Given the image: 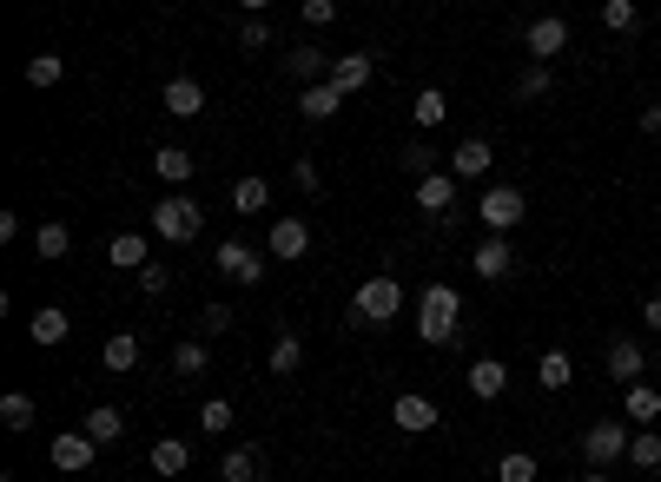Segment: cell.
Returning a JSON list of instances; mask_svg holds the SVG:
<instances>
[{"mask_svg": "<svg viewBox=\"0 0 661 482\" xmlns=\"http://www.w3.org/2000/svg\"><path fill=\"white\" fill-rule=\"evenodd\" d=\"M457 317H463V291L457 284H431L417 297V338L424 344H450L457 338Z\"/></svg>", "mask_w": 661, "mask_h": 482, "instance_id": "cell-1", "label": "cell"}, {"mask_svg": "<svg viewBox=\"0 0 661 482\" xmlns=\"http://www.w3.org/2000/svg\"><path fill=\"white\" fill-rule=\"evenodd\" d=\"M397 310H403V284H397L390 271H377V278H364L358 297H351V325H390Z\"/></svg>", "mask_w": 661, "mask_h": 482, "instance_id": "cell-2", "label": "cell"}, {"mask_svg": "<svg viewBox=\"0 0 661 482\" xmlns=\"http://www.w3.org/2000/svg\"><path fill=\"white\" fill-rule=\"evenodd\" d=\"M152 231L165 238V245H192V238L205 231V205H199V199H186V192L159 199V212H152Z\"/></svg>", "mask_w": 661, "mask_h": 482, "instance_id": "cell-3", "label": "cell"}, {"mask_svg": "<svg viewBox=\"0 0 661 482\" xmlns=\"http://www.w3.org/2000/svg\"><path fill=\"white\" fill-rule=\"evenodd\" d=\"M628 430H622V417H602V423H589L583 430V456H589V469H615V462H628Z\"/></svg>", "mask_w": 661, "mask_h": 482, "instance_id": "cell-4", "label": "cell"}, {"mask_svg": "<svg viewBox=\"0 0 661 482\" xmlns=\"http://www.w3.org/2000/svg\"><path fill=\"white\" fill-rule=\"evenodd\" d=\"M476 212H483V225H489L496 238H510V231L523 225V212H529V192H516V186H489V192L476 199Z\"/></svg>", "mask_w": 661, "mask_h": 482, "instance_id": "cell-5", "label": "cell"}, {"mask_svg": "<svg viewBox=\"0 0 661 482\" xmlns=\"http://www.w3.org/2000/svg\"><path fill=\"white\" fill-rule=\"evenodd\" d=\"M212 265H219L225 278H238V284H265V271H272V258H265V252H252L245 238H225V245L212 252Z\"/></svg>", "mask_w": 661, "mask_h": 482, "instance_id": "cell-6", "label": "cell"}, {"mask_svg": "<svg viewBox=\"0 0 661 482\" xmlns=\"http://www.w3.org/2000/svg\"><path fill=\"white\" fill-rule=\"evenodd\" d=\"M523 47L536 53V66L562 60V53H569V21H562V14H536V21L523 27Z\"/></svg>", "mask_w": 661, "mask_h": 482, "instance_id": "cell-7", "label": "cell"}, {"mask_svg": "<svg viewBox=\"0 0 661 482\" xmlns=\"http://www.w3.org/2000/svg\"><path fill=\"white\" fill-rule=\"evenodd\" d=\"M489 166H496V145H489V139H457V152H450V179H457V186L489 179Z\"/></svg>", "mask_w": 661, "mask_h": 482, "instance_id": "cell-8", "label": "cell"}, {"mask_svg": "<svg viewBox=\"0 0 661 482\" xmlns=\"http://www.w3.org/2000/svg\"><path fill=\"white\" fill-rule=\"evenodd\" d=\"M390 423H397L403 436H424V430H437V423H444V410L431 404V396H417V390H403L397 404H390Z\"/></svg>", "mask_w": 661, "mask_h": 482, "instance_id": "cell-9", "label": "cell"}, {"mask_svg": "<svg viewBox=\"0 0 661 482\" xmlns=\"http://www.w3.org/2000/svg\"><path fill=\"white\" fill-rule=\"evenodd\" d=\"M304 252H311V225H304V218H278V225H272V238H265V258L298 265Z\"/></svg>", "mask_w": 661, "mask_h": 482, "instance_id": "cell-10", "label": "cell"}, {"mask_svg": "<svg viewBox=\"0 0 661 482\" xmlns=\"http://www.w3.org/2000/svg\"><path fill=\"white\" fill-rule=\"evenodd\" d=\"M93 449H100V443H93L87 430H66V436H53L47 456H53V469H66V475H87V469H93Z\"/></svg>", "mask_w": 661, "mask_h": 482, "instance_id": "cell-11", "label": "cell"}, {"mask_svg": "<svg viewBox=\"0 0 661 482\" xmlns=\"http://www.w3.org/2000/svg\"><path fill=\"white\" fill-rule=\"evenodd\" d=\"M371 73H377V60H371V53H338V60H330V79H324V87H338V93L351 100V93H364V87H371Z\"/></svg>", "mask_w": 661, "mask_h": 482, "instance_id": "cell-12", "label": "cell"}, {"mask_svg": "<svg viewBox=\"0 0 661 482\" xmlns=\"http://www.w3.org/2000/svg\"><path fill=\"white\" fill-rule=\"evenodd\" d=\"M470 265H476V278H489V284H496V278H510V271H516V245H510V238H496V231H489L483 245L470 252Z\"/></svg>", "mask_w": 661, "mask_h": 482, "instance_id": "cell-13", "label": "cell"}, {"mask_svg": "<svg viewBox=\"0 0 661 482\" xmlns=\"http://www.w3.org/2000/svg\"><path fill=\"white\" fill-rule=\"evenodd\" d=\"M503 390H510V364L503 357H476L470 364V396H476V404H496Z\"/></svg>", "mask_w": 661, "mask_h": 482, "instance_id": "cell-14", "label": "cell"}, {"mask_svg": "<svg viewBox=\"0 0 661 482\" xmlns=\"http://www.w3.org/2000/svg\"><path fill=\"white\" fill-rule=\"evenodd\" d=\"M165 113H173V119H199V113H205V87H199L192 73L165 79Z\"/></svg>", "mask_w": 661, "mask_h": 482, "instance_id": "cell-15", "label": "cell"}, {"mask_svg": "<svg viewBox=\"0 0 661 482\" xmlns=\"http://www.w3.org/2000/svg\"><path fill=\"white\" fill-rule=\"evenodd\" d=\"M259 475H265V449H259V443H238V449H225L219 482H259Z\"/></svg>", "mask_w": 661, "mask_h": 482, "instance_id": "cell-16", "label": "cell"}, {"mask_svg": "<svg viewBox=\"0 0 661 482\" xmlns=\"http://www.w3.org/2000/svg\"><path fill=\"white\" fill-rule=\"evenodd\" d=\"M66 331H73V325H66V310H60V304H40V310L27 317V338H34L40 351H53V344H66Z\"/></svg>", "mask_w": 661, "mask_h": 482, "instance_id": "cell-17", "label": "cell"}, {"mask_svg": "<svg viewBox=\"0 0 661 482\" xmlns=\"http://www.w3.org/2000/svg\"><path fill=\"white\" fill-rule=\"evenodd\" d=\"M146 462H152V475H186V469H192V443H186V436H159Z\"/></svg>", "mask_w": 661, "mask_h": 482, "instance_id": "cell-18", "label": "cell"}, {"mask_svg": "<svg viewBox=\"0 0 661 482\" xmlns=\"http://www.w3.org/2000/svg\"><path fill=\"white\" fill-rule=\"evenodd\" d=\"M622 410H628L635 430H654V417H661V390H654V383H628V390H622Z\"/></svg>", "mask_w": 661, "mask_h": 482, "instance_id": "cell-19", "label": "cell"}, {"mask_svg": "<svg viewBox=\"0 0 661 482\" xmlns=\"http://www.w3.org/2000/svg\"><path fill=\"white\" fill-rule=\"evenodd\" d=\"M285 66H291V79H304V87L330 79V53H324V47H311V40H304V47H291V53H285Z\"/></svg>", "mask_w": 661, "mask_h": 482, "instance_id": "cell-20", "label": "cell"}, {"mask_svg": "<svg viewBox=\"0 0 661 482\" xmlns=\"http://www.w3.org/2000/svg\"><path fill=\"white\" fill-rule=\"evenodd\" d=\"M152 173H159L165 186H186V179L199 173V158H192L186 145H159V152H152Z\"/></svg>", "mask_w": 661, "mask_h": 482, "instance_id": "cell-21", "label": "cell"}, {"mask_svg": "<svg viewBox=\"0 0 661 482\" xmlns=\"http://www.w3.org/2000/svg\"><path fill=\"white\" fill-rule=\"evenodd\" d=\"M410 199H417L431 218H444V212L457 205V179H450V173H431V179H417V192H410Z\"/></svg>", "mask_w": 661, "mask_h": 482, "instance_id": "cell-22", "label": "cell"}, {"mask_svg": "<svg viewBox=\"0 0 661 482\" xmlns=\"http://www.w3.org/2000/svg\"><path fill=\"white\" fill-rule=\"evenodd\" d=\"M79 430H87V436L107 449V443L126 436V417H120V404H87V423H79Z\"/></svg>", "mask_w": 661, "mask_h": 482, "instance_id": "cell-23", "label": "cell"}, {"mask_svg": "<svg viewBox=\"0 0 661 482\" xmlns=\"http://www.w3.org/2000/svg\"><path fill=\"white\" fill-rule=\"evenodd\" d=\"M602 364H609V377H615L622 390H628V383H641V344H635V338H615Z\"/></svg>", "mask_w": 661, "mask_h": 482, "instance_id": "cell-24", "label": "cell"}, {"mask_svg": "<svg viewBox=\"0 0 661 482\" xmlns=\"http://www.w3.org/2000/svg\"><path fill=\"white\" fill-rule=\"evenodd\" d=\"M338 106H345V93H338V87H298V113H304L311 126L338 119Z\"/></svg>", "mask_w": 661, "mask_h": 482, "instance_id": "cell-25", "label": "cell"}, {"mask_svg": "<svg viewBox=\"0 0 661 482\" xmlns=\"http://www.w3.org/2000/svg\"><path fill=\"white\" fill-rule=\"evenodd\" d=\"M536 383H542V390H569V383H575V357H569V351H542V357H536Z\"/></svg>", "mask_w": 661, "mask_h": 482, "instance_id": "cell-26", "label": "cell"}, {"mask_svg": "<svg viewBox=\"0 0 661 482\" xmlns=\"http://www.w3.org/2000/svg\"><path fill=\"white\" fill-rule=\"evenodd\" d=\"M107 258L120 265V271H146L152 258H146V231H120L113 245H107Z\"/></svg>", "mask_w": 661, "mask_h": 482, "instance_id": "cell-27", "label": "cell"}, {"mask_svg": "<svg viewBox=\"0 0 661 482\" xmlns=\"http://www.w3.org/2000/svg\"><path fill=\"white\" fill-rule=\"evenodd\" d=\"M232 212H245V218H252V212H272V186L252 173V179H238L232 186Z\"/></svg>", "mask_w": 661, "mask_h": 482, "instance_id": "cell-28", "label": "cell"}, {"mask_svg": "<svg viewBox=\"0 0 661 482\" xmlns=\"http://www.w3.org/2000/svg\"><path fill=\"white\" fill-rule=\"evenodd\" d=\"M100 357H107V370H120V377H126V370H139V338H133V331H113Z\"/></svg>", "mask_w": 661, "mask_h": 482, "instance_id": "cell-29", "label": "cell"}, {"mask_svg": "<svg viewBox=\"0 0 661 482\" xmlns=\"http://www.w3.org/2000/svg\"><path fill=\"white\" fill-rule=\"evenodd\" d=\"M536 475H542V462H536V456H523V449L496 456V482H536Z\"/></svg>", "mask_w": 661, "mask_h": 482, "instance_id": "cell-30", "label": "cell"}, {"mask_svg": "<svg viewBox=\"0 0 661 482\" xmlns=\"http://www.w3.org/2000/svg\"><path fill=\"white\" fill-rule=\"evenodd\" d=\"M0 423H8V430H34V396L8 390V396H0Z\"/></svg>", "mask_w": 661, "mask_h": 482, "instance_id": "cell-31", "label": "cell"}, {"mask_svg": "<svg viewBox=\"0 0 661 482\" xmlns=\"http://www.w3.org/2000/svg\"><path fill=\"white\" fill-rule=\"evenodd\" d=\"M34 252H40L47 265L66 258V252H73V231H66V225H40V231H34Z\"/></svg>", "mask_w": 661, "mask_h": 482, "instance_id": "cell-32", "label": "cell"}, {"mask_svg": "<svg viewBox=\"0 0 661 482\" xmlns=\"http://www.w3.org/2000/svg\"><path fill=\"white\" fill-rule=\"evenodd\" d=\"M410 113H417V126H444V119H450V100H444L437 87H424L417 100H410Z\"/></svg>", "mask_w": 661, "mask_h": 482, "instance_id": "cell-33", "label": "cell"}, {"mask_svg": "<svg viewBox=\"0 0 661 482\" xmlns=\"http://www.w3.org/2000/svg\"><path fill=\"white\" fill-rule=\"evenodd\" d=\"M549 87H556V73H549V66H523V73H516V87H510V93H516V100H542V93H549Z\"/></svg>", "mask_w": 661, "mask_h": 482, "instance_id": "cell-34", "label": "cell"}, {"mask_svg": "<svg viewBox=\"0 0 661 482\" xmlns=\"http://www.w3.org/2000/svg\"><path fill=\"white\" fill-rule=\"evenodd\" d=\"M298 364H304V344H298L291 331H278V338H272V370H278V377H291Z\"/></svg>", "mask_w": 661, "mask_h": 482, "instance_id": "cell-35", "label": "cell"}, {"mask_svg": "<svg viewBox=\"0 0 661 482\" xmlns=\"http://www.w3.org/2000/svg\"><path fill=\"white\" fill-rule=\"evenodd\" d=\"M628 462L654 475V469H661V436H654V430H635V443H628Z\"/></svg>", "mask_w": 661, "mask_h": 482, "instance_id": "cell-36", "label": "cell"}, {"mask_svg": "<svg viewBox=\"0 0 661 482\" xmlns=\"http://www.w3.org/2000/svg\"><path fill=\"white\" fill-rule=\"evenodd\" d=\"M60 73H66L60 53H34V60H27V87H60Z\"/></svg>", "mask_w": 661, "mask_h": 482, "instance_id": "cell-37", "label": "cell"}, {"mask_svg": "<svg viewBox=\"0 0 661 482\" xmlns=\"http://www.w3.org/2000/svg\"><path fill=\"white\" fill-rule=\"evenodd\" d=\"M602 27H609V34H635V27H641V8H635V0H609V8H602Z\"/></svg>", "mask_w": 661, "mask_h": 482, "instance_id": "cell-38", "label": "cell"}, {"mask_svg": "<svg viewBox=\"0 0 661 482\" xmlns=\"http://www.w3.org/2000/svg\"><path fill=\"white\" fill-rule=\"evenodd\" d=\"M199 430H205V436H225V430H232V396H212V404H199Z\"/></svg>", "mask_w": 661, "mask_h": 482, "instance_id": "cell-39", "label": "cell"}, {"mask_svg": "<svg viewBox=\"0 0 661 482\" xmlns=\"http://www.w3.org/2000/svg\"><path fill=\"white\" fill-rule=\"evenodd\" d=\"M205 364H212V351H205V344H199V338H192V344H179V351H173V370H179V377H205Z\"/></svg>", "mask_w": 661, "mask_h": 482, "instance_id": "cell-40", "label": "cell"}, {"mask_svg": "<svg viewBox=\"0 0 661 482\" xmlns=\"http://www.w3.org/2000/svg\"><path fill=\"white\" fill-rule=\"evenodd\" d=\"M403 173H410V179H431V173H437V158H431L424 139H410V145H403Z\"/></svg>", "mask_w": 661, "mask_h": 482, "instance_id": "cell-41", "label": "cell"}, {"mask_svg": "<svg viewBox=\"0 0 661 482\" xmlns=\"http://www.w3.org/2000/svg\"><path fill=\"white\" fill-rule=\"evenodd\" d=\"M238 47H245V53H265V47H272V27H265V14H245V34H238Z\"/></svg>", "mask_w": 661, "mask_h": 482, "instance_id": "cell-42", "label": "cell"}, {"mask_svg": "<svg viewBox=\"0 0 661 482\" xmlns=\"http://www.w3.org/2000/svg\"><path fill=\"white\" fill-rule=\"evenodd\" d=\"M165 291H173V271H165V265H146V271H139V297H165Z\"/></svg>", "mask_w": 661, "mask_h": 482, "instance_id": "cell-43", "label": "cell"}, {"mask_svg": "<svg viewBox=\"0 0 661 482\" xmlns=\"http://www.w3.org/2000/svg\"><path fill=\"white\" fill-rule=\"evenodd\" d=\"M199 325H205V338H225V331H232V304H205Z\"/></svg>", "mask_w": 661, "mask_h": 482, "instance_id": "cell-44", "label": "cell"}, {"mask_svg": "<svg viewBox=\"0 0 661 482\" xmlns=\"http://www.w3.org/2000/svg\"><path fill=\"white\" fill-rule=\"evenodd\" d=\"M338 21V8H330V0H304V27H330Z\"/></svg>", "mask_w": 661, "mask_h": 482, "instance_id": "cell-45", "label": "cell"}, {"mask_svg": "<svg viewBox=\"0 0 661 482\" xmlns=\"http://www.w3.org/2000/svg\"><path fill=\"white\" fill-rule=\"evenodd\" d=\"M291 179H298V192H317V166H311V158H298Z\"/></svg>", "mask_w": 661, "mask_h": 482, "instance_id": "cell-46", "label": "cell"}, {"mask_svg": "<svg viewBox=\"0 0 661 482\" xmlns=\"http://www.w3.org/2000/svg\"><path fill=\"white\" fill-rule=\"evenodd\" d=\"M641 325H648V331H661V297H641Z\"/></svg>", "mask_w": 661, "mask_h": 482, "instance_id": "cell-47", "label": "cell"}, {"mask_svg": "<svg viewBox=\"0 0 661 482\" xmlns=\"http://www.w3.org/2000/svg\"><path fill=\"white\" fill-rule=\"evenodd\" d=\"M641 132H661V100H654V106L641 113Z\"/></svg>", "mask_w": 661, "mask_h": 482, "instance_id": "cell-48", "label": "cell"}, {"mask_svg": "<svg viewBox=\"0 0 661 482\" xmlns=\"http://www.w3.org/2000/svg\"><path fill=\"white\" fill-rule=\"evenodd\" d=\"M583 482H615V475H609V469H589V475H583Z\"/></svg>", "mask_w": 661, "mask_h": 482, "instance_id": "cell-49", "label": "cell"}, {"mask_svg": "<svg viewBox=\"0 0 661 482\" xmlns=\"http://www.w3.org/2000/svg\"><path fill=\"white\" fill-rule=\"evenodd\" d=\"M654 364H661V357H654Z\"/></svg>", "mask_w": 661, "mask_h": 482, "instance_id": "cell-50", "label": "cell"}]
</instances>
